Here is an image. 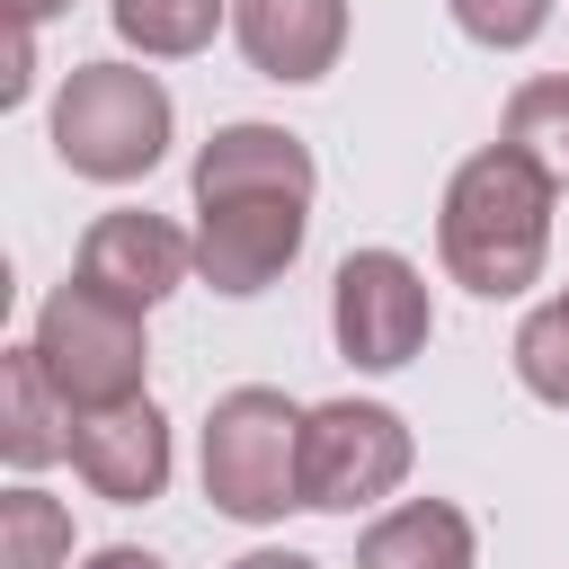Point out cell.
I'll return each instance as SVG.
<instances>
[{"label":"cell","mask_w":569,"mask_h":569,"mask_svg":"<svg viewBox=\"0 0 569 569\" xmlns=\"http://www.w3.org/2000/svg\"><path fill=\"white\" fill-rule=\"evenodd\" d=\"M71 0H9V27H44V18H62Z\"/></svg>","instance_id":"cell-20"},{"label":"cell","mask_w":569,"mask_h":569,"mask_svg":"<svg viewBox=\"0 0 569 569\" xmlns=\"http://www.w3.org/2000/svg\"><path fill=\"white\" fill-rule=\"evenodd\" d=\"M53 151L71 178H98V187H124L142 169H160L169 151V89L160 71H133V62H80L53 98Z\"/></svg>","instance_id":"cell-4"},{"label":"cell","mask_w":569,"mask_h":569,"mask_svg":"<svg viewBox=\"0 0 569 569\" xmlns=\"http://www.w3.org/2000/svg\"><path fill=\"white\" fill-rule=\"evenodd\" d=\"M311 151L284 124H222L196 151V276L213 293H267L302 258Z\"/></svg>","instance_id":"cell-1"},{"label":"cell","mask_w":569,"mask_h":569,"mask_svg":"<svg viewBox=\"0 0 569 569\" xmlns=\"http://www.w3.org/2000/svg\"><path fill=\"white\" fill-rule=\"evenodd\" d=\"M71 471L116 498V507H151L169 489V418L151 400H116V409H80L71 418Z\"/></svg>","instance_id":"cell-9"},{"label":"cell","mask_w":569,"mask_h":569,"mask_svg":"<svg viewBox=\"0 0 569 569\" xmlns=\"http://www.w3.org/2000/svg\"><path fill=\"white\" fill-rule=\"evenodd\" d=\"M329 329H338V356H347V365L400 373V365L427 347V329H436L427 276H418L400 249H356V258L338 267V284H329Z\"/></svg>","instance_id":"cell-7"},{"label":"cell","mask_w":569,"mask_h":569,"mask_svg":"<svg viewBox=\"0 0 569 569\" xmlns=\"http://www.w3.org/2000/svg\"><path fill=\"white\" fill-rule=\"evenodd\" d=\"M551 196L560 187L525 151H507V142L471 151L445 187V213H436V249H445L453 284H471L480 302L525 293L542 276V249H551Z\"/></svg>","instance_id":"cell-2"},{"label":"cell","mask_w":569,"mask_h":569,"mask_svg":"<svg viewBox=\"0 0 569 569\" xmlns=\"http://www.w3.org/2000/svg\"><path fill=\"white\" fill-rule=\"evenodd\" d=\"M27 347L44 356V373H53V391L71 400V418H80V409L142 400V373H151L142 311H133V302H116V293H98L89 276H80V284H62V293H44L36 338H27Z\"/></svg>","instance_id":"cell-5"},{"label":"cell","mask_w":569,"mask_h":569,"mask_svg":"<svg viewBox=\"0 0 569 569\" xmlns=\"http://www.w3.org/2000/svg\"><path fill=\"white\" fill-rule=\"evenodd\" d=\"M36 89V27H9V71H0V98L18 107Z\"/></svg>","instance_id":"cell-18"},{"label":"cell","mask_w":569,"mask_h":569,"mask_svg":"<svg viewBox=\"0 0 569 569\" xmlns=\"http://www.w3.org/2000/svg\"><path fill=\"white\" fill-rule=\"evenodd\" d=\"M231 569H320V560H302V551H249V560H231Z\"/></svg>","instance_id":"cell-21"},{"label":"cell","mask_w":569,"mask_h":569,"mask_svg":"<svg viewBox=\"0 0 569 569\" xmlns=\"http://www.w3.org/2000/svg\"><path fill=\"white\" fill-rule=\"evenodd\" d=\"M471 516L445 507V498H409L391 507L382 525H365L356 542V569H471Z\"/></svg>","instance_id":"cell-12"},{"label":"cell","mask_w":569,"mask_h":569,"mask_svg":"<svg viewBox=\"0 0 569 569\" xmlns=\"http://www.w3.org/2000/svg\"><path fill=\"white\" fill-rule=\"evenodd\" d=\"M0 453L18 471H44L53 453H71V400L53 391V373H44L36 347L0 356Z\"/></svg>","instance_id":"cell-11"},{"label":"cell","mask_w":569,"mask_h":569,"mask_svg":"<svg viewBox=\"0 0 569 569\" xmlns=\"http://www.w3.org/2000/svg\"><path fill=\"white\" fill-rule=\"evenodd\" d=\"M445 9H453V27H462L471 44H489V53L533 44V36H542V18H551V0H445Z\"/></svg>","instance_id":"cell-17"},{"label":"cell","mask_w":569,"mask_h":569,"mask_svg":"<svg viewBox=\"0 0 569 569\" xmlns=\"http://www.w3.org/2000/svg\"><path fill=\"white\" fill-rule=\"evenodd\" d=\"M62 560H71V516L18 480L0 498V569H62Z\"/></svg>","instance_id":"cell-15"},{"label":"cell","mask_w":569,"mask_h":569,"mask_svg":"<svg viewBox=\"0 0 569 569\" xmlns=\"http://www.w3.org/2000/svg\"><path fill=\"white\" fill-rule=\"evenodd\" d=\"M507 151H525L560 196H569V80H525L507 98V124H498Z\"/></svg>","instance_id":"cell-13"},{"label":"cell","mask_w":569,"mask_h":569,"mask_svg":"<svg viewBox=\"0 0 569 569\" xmlns=\"http://www.w3.org/2000/svg\"><path fill=\"white\" fill-rule=\"evenodd\" d=\"M231 36L267 80H320L347 44V0H231Z\"/></svg>","instance_id":"cell-10"},{"label":"cell","mask_w":569,"mask_h":569,"mask_svg":"<svg viewBox=\"0 0 569 569\" xmlns=\"http://www.w3.org/2000/svg\"><path fill=\"white\" fill-rule=\"evenodd\" d=\"M187 267H196V240H187L169 213H142V204L98 213V222H89V240H80V276H89L98 293L133 302V311L169 302V293L187 284Z\"/></svg>","instance_id":"cell-8"},{"label":"cell","mask_w":569,"mask_h":569,"mask_svg":"<svg viewBox=\"0 0 569 569\" xmlns=\"http://www.w3.org/2000/svg\"><path fill=\"white\" fill-rule=\"evenodd\" d=\"M80 569H169V560H151V551H133V542H116V551H98V560H80Z\"/></svg>","instance_id":"cell-19"},{"label":"cell","mask_w":569,"mask_h":569,"mask_svg":"<svg viewBox=\"0 0 569 569\" xmlns=\"http://www.w3.org/2000/svg\"><path fill=\"white\" fill-rule=\"evenodd\" d=\"M107 18H116V36H124V44H142V53L178 62V53H204V44H213L222 0H107Z\"/></svg>","instance_id":"cell-14"},{"label":"cell","mask_w":569,"mask_h":569,"mask_svg":"<svg viewBox=\"0 0 569 569\" xmlns=\"http://www.w3.org/2000/svg\"><path fill=\"white\" fill-rule=\"evenodd\" d=\"M516 382L533 400L569 409V293L542 302V311H525V329H516Z\"/></svg>","instance_id":"cell-16"},{"label":"cell","mask_w":569,"mask_h":569,"mask_svg":"<svg viewBox=\"0 0 569 569\" xmlns=\"http://www.w3.org/2000/svg\"><path fill=\"white\" fill-rule=\"evenodd\" d=\"M204 498L231 525H276L302 507V409L267 382H240L204 418Z\"/></svg>","instance_id":"cell-3"},{"label":"cell","mask_w":569,"mask_h":569,"mask_svg":"<svg viewBox=\"0 0 569 569\" xmlns=\"http://www.w3.org/2000/svg\"><path fill=\"white\" fill-rule=\"evenodd\" d=\"M409 453L418 445H409L400 409H382V400H329V409L302 418V507L356 516V507H373V498H391L409 480Z\"/></svg>","instance_id":"cell-6"}]
</instances>
